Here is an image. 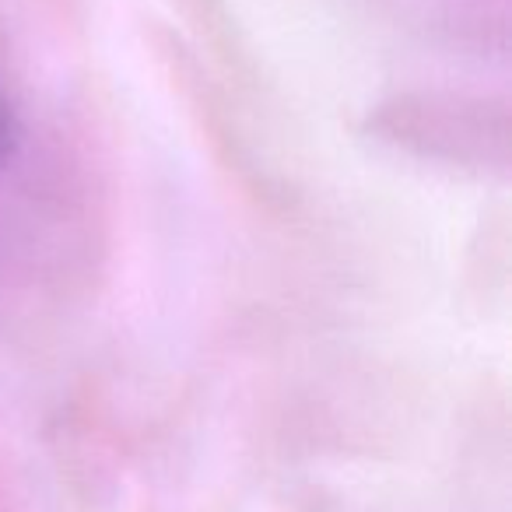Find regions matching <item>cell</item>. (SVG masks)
Segmentation results:
<instances>
[{
  "instance_id": "6da1fadb",
  "label": "cell",
  "mask_w": 512,
  "mask_h": 512,
  "mask_svg": "<svg viewBox=\"0 0 512 512\" xmlns=\"http://www.w3.org/2000/svg\"><path fill=\"white\" fill-rule=\"evenodd\" d=\"M11 144H15V127H11L8 106L0 102V155H4V151H11Z\"/></svg>"
}]
</instances>
